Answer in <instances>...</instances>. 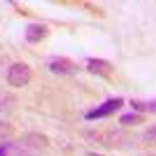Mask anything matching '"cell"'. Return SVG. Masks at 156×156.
<instances>
[{"instance_id":"ba28073f","label":"cell","mask_w":156,"mask_h":156,"mask_svg":"<svg viewBox=\"0 0 156 156\" xmlns=\"http://www.w3.org/2000/svg\"><path fill=\"white\" fill-rule=\"evenodd\" d=\"M144 117L141 115L135 113H126L123 114L119 118L120 124L123 126H136L141 124L144 122Z\"/></svg>"},{"instance_id":"8992f818","label":"cell","mask_w":156,"mask_h":156,"mask_svg":"<svg viewBox=\"0 0 156 156\" xmlns=\"http://www.w3.org/2000/svg\"><path fill=\"white\" fill-rule=\"evenodd\" d=\"M49 34V29L42 23H30L25 32V38L29 43L36 44L46 38Z\"/></svg>"},{"instance_id":"5b68a950","label":"cell","mask_w":156,"mask_h":156,"mask_svg":"<svg viewBox=\"0 0 156 156\" xmlns=\"http://www.w3.org/2000/svg\"><path fill=\"white\" fill-rule=\"evenodd\" d=\"M87 69L89 73L101 77H109L114 71V66L106 59L91 58L87 60Z\"/></svg>"},{"instance_id":"8fae6325","label":"cell","mask_w":156,"mask_h":156,"mask_svg":"<svg viewBox=\"0 0 156 156\" xmlns=\"http://www.w3.org/2000/svg\"><path fill=\"white\" fill-rule=\"evenodd\" d=\"M0 111H1V104H0Z\"/></svg>"},{"instance_id":"52a82bcc","label":"cell","mask_w":156,"mask_h":156,"mask_svg":"<svg viewBox=\"0 0 156 156\" xmlns=\"http://www.w3.org/2000/svg\"><path fill=\"white\" fill-rule=\"evenodd\" d=\"M130 105L135 110L138 112H151L156 114V100L149 101H140V100H132Z\"/></svg>"},{"instance_id":"30bf717a","label":"cell","mask_w":156,"mask_h":156,"mask_svg":"<svg viewBox=\"0 0 156 156\" xmlns=\"http://www.w3.org/2000/svg\"><path fill=\"white\" fill-rule=\"evenodd\" d=\"M10 131V128L7 123L0 122V138L7 136Z\"/></svg>"},{"instance_id":"7c38bea8","label":"cell","mask_w":156,"mask_h":156,"mask_svg":"<svg viewBox=\"0 0 156 156\" xmlns=\"http://www.w3.org/2000/svg\"><path fill=\"white\" fill-rule=\"evenodd\" d=\"M149 156H156V155H149Z\"/></svg>"},{"instance_id":"9c48e42d","label":"cell","mask_w":156,"mask_h":156,"mask_svg":"<svg viewBox=\"0 0 156 156\" xmlns=\"http://www.w3.org/2000/svg\"><path fill=\"white\" fill-rule=\"evenodd\" d=\"M143 136L147 141L156 144V125L147 128L143 133Z\"/></svg>"},{"instance_id":"6da1fadb","label":"cell","mask_w":156,"mask_h":156,"mask_svg":"<svg viewBox=\"0 0 156 156\" xmlns=\"http://www.w3.org/2000/svg\"><path fill=\"white\" fill-rule=\"evenodd\" d=\"M44 140L39 136H30L20 143H8L0 146V156H31L32 150L41 149Z\"/></svg>"},{"instance_id":"7a4b0ae2","label":"cell","mask_w":156,"mask_h":156,"mask_svg":"<svg viewBox=\"0 0 156 156\" xmlns=\"http://www.w3.org/2000/svg\"><path fill=\"white\" fill-rule=\"evenodd\" d=\"M33 71L29 65L23 62L12 64L7 73V81L13 87L20 88L26 86L31 80Z\"/></svg>"},{"instance_id":"277c9868","label":"cell","mask_w":156,"mask_h":156,"mask_svg":"<svg viewBox=\"0 0 156 156\" xmlns=\"http://www.w3.org/2000/svg\"><path fill=\"white\" fill-rule=\"evenodd\" d=\"M49 70L51 73L60 76L73 75L79 70L77 65L66 57H58L50 62Z\"/></svg>"},{"instance_id":"3957f363","label":"cell","mask_w":156,"mask_h":156,"mask_svg":"<svg viewBox=\"0 0 156 156\" xmlns=\"http://www.w3.org/2000/svg\"><path fill=\"white\" fill-rule=\"evenodd\" d=\"M123 105H124V100L122 98H110L105 102H103L97 108L90 110V112L86 114L84 118L87 120H94V119L108 116L119 111L123 106Z\"/></svg>"}]
</instances>
